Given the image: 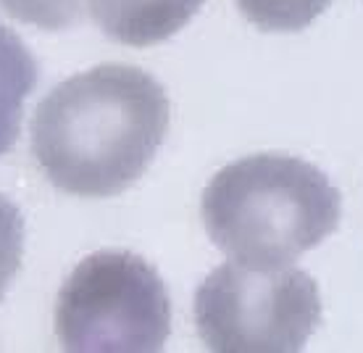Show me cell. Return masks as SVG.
<instances>
[{"label": "cell", "instance_id": "cell-3", "mask_svg": "<svg viewBox=\"0 0 363 353\" xmlns=\"http://www.w3.org/2000/svg\"><path fill=\"white\" fill-rule=\"evenodd\" d=\"M172 332V300L153 266L127 251L87 256L64 282L55 335L72 353H153Z\"/></svg>", "mask_w": 363, "mask_h": 353}, {"label": "cell", "instance_id": "cell-8", "mask_svg": "<svg viewBox=\"0 0 363 353\" xmlns=\"http://www.w3.org/2000/svg\"><path fill=\"white\" fill-rule=\"evenodd\" d=\"M0 6L24 24L61 32L82 18L84 0H0Z\"/></svg>", "mask_w": 363, "mask_h": 353}, {"label": "cell", "instance_id": "cell-5", "mask_svg": "<svg viewBox=\"0 0 363 353\" xmlns=\"http://www.w3.org/2000/svg\"><path fill=\"white\" fill-rule=\"evenodd\" d=\"M206 0H92L98 27L121 45L147 48L177 35Z\"/></svg>", "mask_w": 363, "mask_h": 353}, {"label": "cell", "instance_id": "cell-6", "mask_svg": "<svg viewBox=\"0 0 363 353\" xmlns=\"http://www.w3.org/2000/svg\"><path fill=\"white\" fill-rule=\"evenodd\" d=\"M37 85V61L16 32L0 24V156L16 145L24 100Z\"/></svg>", "mask_w": 363, "mask_h": 353}, {"label": "cell", "instance_id": "cell-2", "mask_svg": "<svg viewBox=\"0 0 363 353\" xmlns=\"http://www.w3.org/2000/svg\"><path fill=\"white\" fill-rule=\"evenodd\" d=\"M200 217L213 245L232 261L277 269L335 232L342 200L313 163L258 153L227 163L211 177Z\"/></svg>", "mask_w": 363, "mask_h": 353}, {"label": "cell", "instance_id": "cell-4", "mask_svg": "<svg viewBox=\"0 0 363 353\" xmlns=\"http://www.w3.org/2000/svg\"><path fill=\"white\" fill-rule=\"evenodd\" d=\"M321 322L313 277L295 266H216L195 293L200 340L218 353L300 351Z\"/></svg>", "mask_w": 363, "mask_h": 353}, {"label": "cell", "instance_id": "cell-9", "mask_svg": "<svg viewBox=\"0 0 363 353\" xmlns=\"http://www.w3.org/2000/svg\"><path fill=\"white\" fill-rule=\"evenodd\" d=\"M24 259V219L18 209L0 192V300L6 298Z\"/></svg>", "mask_w": 363, "mask_h": 353}, {"label": "cell", "instance_id": "cell-1", "mask_svg": "<svg viewBox=\"0 0 363 353\" xmlns=\"http://www.w3.org/2000/svg\"><path fill=\"white\" fill-rule=\"evenodd\" d=\"M169 132V98L147 72L103 64L74 74L40 100L32 156L48 182L77 198L132 188Z\"/></svg>", "mask_w": 363, "mask_h": 353}, {"label": "cell", "instance_id": "cell-7", "mask_svg": "<svg viewBox=\"0 0 363 353\" xmlns=\"http://www.w3.org/2000/svg\"><path fill=\"white\" fill-rule=\"evenodd\" d=\"M242 16L261 32H300L311 27L332 0H235Z\"/></svg>", "mask_w": 363, "mask_h": 353}]
</instances>
